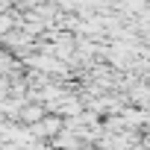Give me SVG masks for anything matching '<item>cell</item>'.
I'll list each match as a JSON object with an SVG mask.
<instances>
[{
    "label": "cell",
    "instance_id": "1",
    "mask_svg": "<svg viewBox=\"0 0 150 150\" xmlns=\"http://www.w3.org/2000/svg\"><path fill=\"white\" fill-rule=\"evenodd\" d=\"M44 112H47V109H44L41 103H38V106H30V103H24V106H21V112H18V118H21V121H27V124H35V121L44 115Z\"/></svg>",
    "mask_w": 150,
    "mask_h": 150
}]
</instances>
